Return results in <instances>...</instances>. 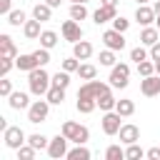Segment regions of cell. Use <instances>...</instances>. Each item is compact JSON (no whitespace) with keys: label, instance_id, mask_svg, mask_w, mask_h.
Instances as JSON below:
<instances>
[{"label":"cell","instance_id":"obj_28","mask_svg":"<svg viewBox=\"0 0 160 160\" xmlns=\"http://www.w3.org/2000/svg\"><path fill=\"white\" fill-rule=\"evenodd\" d=\"M70 18L78 20V22L85 20V18H88V8H85V2H72V5H70Z\"/></svg>","mask_w":160,"mask_h":160},{"label":"cell","instance_id":"obj_8","mask_svg":"<svg viewBox=\"0 0 160 160\" xmlns=\"http://www.w3.org/2000/svg\"><path fill=\"white\" fill-rule=\"evenodd\" d=\"M60 32H62V38L68 40V42H78V40H82V28H80V22L78 20H65L62 25H60Z\"/></svg>","mask_w":160,"mask_h":160},{"label":"cell","instance_id":"obj_16","mask_svg":"<svg viewBox=\"0 0 160 160\" xmlns=\"http://www.w3.org/2000/svg\"><path fill=\"white\" fill-rule=\"evenodd\" d=\"M72 55H75L78 60H88V58L92 55V42H88V40L72 42Z\"/></svg>","mask_w":160,"mask_h":160},{"label":"cell","instance_id":"obj_3","mask_svg":"<svg viewBox=\"0 0 160 160\" xmlns=\"http://www.w3.org/2000/svg\"><path fill=\"white\" fill-rule=\"evenodd\" d=\"M112 85L110 82H102V80H88L85 85H80L78 90V98H90V100H98L102 92H108Z\"/></svg>","mask_w":160,"mask_h":160},{"label":"cell","instance_id":"obj_44","mask_svg":"<svg viewBox=\"0 0 160 160\" xmlns=\"http://www.w3.org/2000/svg\"><path fill=\"white\" fill-rule=\"evenodd\" d=\"M10 10H12V0H0V12L8 18L10 15Z\"/></svg>","mask_w":160,"mask_h":160},{"label":"cell","instance_id":"obj_52","mask_svg":"<svg viewBox=\"0 0 160 160\" xmlns=\"http://www.w3.org/2000/svg\"><path fill=\"white\" fill-rule=\"evenodd\" d=\"M148 2H150V0H138V5H148Z\"/></svg>","mask_w":160,"mask_h":160},{"label":"cell","instance_id":"obj_4","mask_svg":"<svg viewBox=\"0 0 160 160\" xmlns=\"http://www.w3.org/2000/svg\"><path fill=\"white\" fill-rule=\"evenodd\" d=\"M108 80H110L112 88H120V90L128 88V82H130V65H128V62H115Z\"/></svg>","mask_w":160,"mask_h":160},{"label":"cell","instance_id":"obj_2","mask_svg":"<svg viewBox=\"0 0 160 160\" xmlns=\"http://www.w3.org/2000/svg\"><path fill=\"white\" fill-rule=\"evenodd\" d=\"M60 132H62L70 142H75V145H85V142L90 140V130H88L85 125H80V122H72V120H65Z\"/></svg>","mask_w":160,"mask_h":160},{"label":"cell","instance_id":"obj_21","mask_svg":"<svg viewBox=\"0 0 160 160\" xmlns=\"http://www.w3.org/2000/svg\"><path fill=\"white\" fill-rule=\"evenodd\" d=\"M48 102L50 105H62V100H65V88H60V85H50V90H48Z\"/></svg>","mask_w":160,"mask_h":160},{"label":"cell","instance_id":"obj_10","mask_svg":"<svg viewBox=\"0 0 160 160\" xmlns=\"http://www.w3.org/2000/svg\"><path fill=\"white\" fill-rule=\"evenodd\" d=\"M102 42H105V48H110V50H125V38H122V32L120 30H105L102 32Z\"/></svg>","mask_w":160,"mask_h":160},{"label":"cell","instance_id":"obj_22","mask_svg":"<svg viewBox=\"0 0 160 160\" xmlns=\"http://www.w3.org/2000/svg\"><path fill=\"white\" fill-rule=\"evenodd\" d=\"M50 15H52V8H50L48 2H38V5L32 8V18H38L40 22H48Z\"/></svg>","mask_w":160,"mask_h":160},{"label":"cell","instance_id":"obj_33","mask_svg":"<svg viewBox=\"0 0 160 160\" xmlns=\"http://www.w3.org/2000/svg\"><path fill=\"white\" fill-rule=\"evenodd\" d=\"M145 48H148V45H142V42H140L138 48H132V50H130V60H132L135 65H138V62H142V60H148V50H145Z\"/></svg>","mask_w":160,"mask_h":160},{"label":"cell","instance_id":"obj_29","mask_svg":"<svg viewBox=\"0 0 160 160\" xmlns=\"http://www.w3.org/2000/svg\"><path fill=\"white\" fill-rule=\"evenodd\" d=\"M68 160H90V150L85 145H78V148L68 150Z\"/></svg>","mask_w":160,"mask_h":160},{"label":"cell","instance_id":"obj_15","mask_svg":"<svg viewBox=\"0 0 160 160\" xmlns=\"http://www.w3.org/2000/svg\"><path fill=\"white\" fill-rule=\"evenodd\" d=\"M155 18H158V12H155V8H148V5H138V10H135V20L145 28V25H150V22H155Z\"/></svg>","mask_w":160,"mask_h":160},{"label":"cell","instance_id":"obj_40","mask_svg":"<svg viewBox=\"0 0 160 160\" xmlns=\"http://www.w3.org/2000/svg\"><path fill=\"white\" fill-rule=\"evenodd\" d=\"M12 68H15V58H5V55H2V58H0V75L5 78Z\"/></svg>","mask_w":160,"mask_h":160},{"label":"cell","instance_id":"obj_50","mask_svg":"<svg viewBox=\"0 0 160 160\" xmlns=\"http://www.w3.org/2000/svg\"><path fill=\"white\" fill-rule=\"evenodd\" d=\"M155 72L160 75V60H155Z\"/></svg>","mask_w":160,"mask_h":160},{"label":"cell","instance_id":"obj_49","mask_svg":"<svg viewBox=\"0 0 160 160\" xmlns=\"http://www.w3.org/2000/svg\"><path fill=\"white\" fill-rule=\"evenodd\" d=\"M152 8H155V12L160 15V0H155V5H152Z\"/></svg>","mask_w":160,"mask_h":160},{"label":"cell","instance_id":"obj_35","mask_svg":"<svg viewBox=\"0 0 160 160\" xmlns=\"http://www.w3.org/2000/svg\"><path fill=\"white\" fill-rule=\"evenodd\" d=\"M122 158H125V150L120 145H110L105 150V160H122Z\"/></svg>","mask_w":160,"mask_h":160},{"label":"cell","instance_id":"obj_1","mask_svg":"<svg viewBox=\"0 0 160 160\" xmlns=\"http://www.w3.org/2000/svg\"><path fill=\"white\" fill-rule=\"evenodd\" d=\"M28 85H30V92L32 95L42 98V95H48V90L52 85V78L45 72V68H35V70L28 72Z\"/></svg>","mask_w":160,"mask_h":160},{"label":"cell","instance_id":"obj_11","mask_svg":"<svg viewBox=\"0 0 160 160\" xmlns=\"http://www.w3.org/2000/svg\"><path fill=\"white\" fill-rule=\"evenodd\" d=\"M140 92H142L145 98H152V95H158V92H160V75L155 72V75H148V78H142V80H140Z\"/></svg>","mask_w":160,"mask_h":160},{"label":"cell","instance_id":"obj_18","mask_svg":"<svg viewBox=\"0 0 160 160\" xmlns=\"http://www.w3.org/2000/svg\"><path fill=\"white\" fill-rule=\"evenodd\" d=\"M0 50H2V55L5 58H18L20 52H18V48H15V42H12V38L8 35V32H2L0 35Z\"/></svg>","mask_w":160,"mask_h":160},{"label":"cell","instance_id":"obj_36","mask_svg":"<svg viewBox=\"0 0 160 160\" xmlns=\"http://www.w3.org/2000/svg\"><path fill=\"white\" fill-rule=\"evenodd\" d=\"M32 55H35V60H38V65H40V68H45V65L50 62V50H48V48H38Z\"/></svg>","mask_w":160,"mask_h":160},{"label":"cell","instance_id":"obj_53","mask_svg":"<svg viewBox=\"0 0 160 160\" xmlns=\"http://www.w3.org/2000/svg\"><path fill=\"white\" fill-rule=\"evenodd\" d=\"M70 2H88V0H70Z\"/></svg>","mask_w":160,"mask_h":160},{"label":"cell","instance_id":"obj_43","mask_svg":"<svg viewBox=\"0 0 160 160\" xmlns=\"http://www.w3.org/2000/svg\"><path fill=\"white\" fill-rule=\"evenodd\" d=\"M10 92H12V82H10L8 75H5V78L0 80V95H2V98H10Z\"/></svg>","mask_w":160,"mask_h":160},{"label":"cell","instance_id":"obj_23","mask_svg":"<svg viewBox=\"0 0 160 160\" xmlns=\"http://www.w3.org/2000/svg\"><path fill=\"white\" fill-rule=\"evenodd\" d=\"M38 40H40V48H48V50H50V48L58 45V32H55V30H42Z\"/></svg>","mask_w":160,"mask_h":160},{"label":"cell","instance_id":"obj_5","mask_svg":"<svg viewBox=\"0 0 160 160\" xmlns=\"http://www.w3.org/2000/svg\"><path fill=\"white\" fill-rule=\"evenodd\" d=\"M2 140H5V145H8L10 150H18V148H22V145L28 142V135L22 132V128L8 125V128L2 130Z\"/></svg>","mask_w":160,"mask_h":160},{"label":"cell","instance_id":"obj_20","mask_svg":"<svg viewBox=\"0 0 160 160\" xmlns=\"http://www.w3.org/2000/svg\"><path fill=\"white\" fill-rule=\"evenodd\" d=\"M22 32H25V38H28V40H38V38H40V32H42V30H40V20H38V18L28 20V22L22 25Z\"/></svg>","mask_w":160,"mask_h":160},{"label":"cell","instance_id":"obj_45","mask_svg":"<svg viewBox=\"0 0 160 160\" xmlns=\"http://www.w3.org/2000/svg\"><path fill=\"white\" fill-rule=\"evenodd\" d=\"M145 158H150V160H160V148L155 145V148H150V150H145Z\"/></svg>","mask_w":160,"mask_h":160},{"label":"cell","instance_id":"obj_30","mask_svg":"<svg viewBox=\"0 0 160 160\" xmlns=\"http://www.w3.org/2000/svg\"><path fill=\"white\" fill-rule=\"evenodd\" d=\"M95 108H98V100H90V98H78V112L88 115V112H92Z\"/></svg>","mask_w":160,"mask_h":160},{"label":"cell","instance_id":"obj_34","mask_svg":"<svg viewBox=\"0 0 160 160\" xmlns=\"http://www.w3.org/2000/svg\"><path fill=\"white\" fill-rule=\"evenodd\" d=\"M138 72H140L142 78H148V75H155V60L150 58V60H142V62H138Z\"/></svg>","mask_w":160,"mask_h":160},{"label":"cell","instance_id":"obj_14","mask_svg":"<svg viewBox=\"0 0 160 160\" xmlns=\"http://www.w3.org/2000/svg\"><path fill=\"white\" fill-rule=\"evenodd\" d=\"M120 142H125V145H130V142H138L140 140V128L138 125H132V122H128V125H122L120 128Z\"/></svg>","mask_w":160,"mask_h":160},{"label":"cell","instance_id":"obj_48","mask_svg":"<svg viewBox=\"0 0 160 160\" xmlns=\"http://www.w3.org/2000/svg\"><path fill=\"white\" fill-rule=\"evenodd\" d=\"M100 5H118V0H100Z\"/></svg>","mask_w":160,"mask_h":160},{"label":"cell","instance_id":"obj_47","mask_svg":"<svg viewBox=\"0 0 160 160\" xmlns=\"http://www.w3.org/2000/svg\"><path fill=\"white\" fill-rule=\"evenodd\" d=\"M45 2H48L50 8H60V2H62V0H45Z\"/></svg>","mask_w":160,"mask_h":160},{"label":"cell","instance_id":"obj_26","mask_svg":"<svg viewBox=\"0 0 160 160\" xmlns=\"http://www.w3.org/2000/svg\"><path fill=\"white\" fill-rule=\"evenodd\" d=\"M78 75H80V80H95V75H98V68H95V65H90V62H80V68H78Z\"/></svg>","mask_w":160,"mask_h":160},{"label":"cell","instance_id":"obj_32","mask_svg":"<svg viewBox=\"0 0 160 160\" xmlns=\"http://www.w3.org/2000/svg\"><path fill=\"white\" fill-rule=\"evenodd\" d=\"M8 22H10L12 28H20V25H25V22H28V18H25V12H22V10H10Z\"/></svg>","mask_w":160,"mask_h":160},{"label":"cell","instance_id":"obj_42","mask_svg":"<svg viewBox=\"0 0 160 160\" xmlns=\"http://www.w3.org/2000/svg\"><path fill=\"white\" fill-rule=\"evenodd\" d=\"M112 28H115V30H120V32H125V30L130 28V20H125L122 15H118V18L112 20Z\"/></svg>","mask_w":160,"mask_h":160},{"label":"cell","instance_id":"obj_19","mask_svg":"<svg viewBox=\"0 0 160 160\" xmlns=\"http://www.w3.org/2000/svg\"><path fill=\"white\" fill-rule=\"evenodd\" d=\"M158 38H160V30H158V28H152V25H145V28H142V32H140V42H142V45H148V48H150V45H155V42H158Z\"/></svg>","mask_w":160,"mask_h":160},{"label":"cell","instance_id":"obj_38","mask_svg":"<svg viewBox=\"0 0 160 160\" xmlns=\"http://www.w3.org/2000/svg\"><path fill=\"white\" fill-rule=\"evenodd\" d=\"M35 152H38V150H35V148L28 142V145L18 148V160H32V158H35Z\"/></svg>","mask_w":160,"mask_h":160},{"label":"cell","instance_id":"obj_25","mask_svg":"<svg viewBox=\"0 0 160 160\" xmlns=\"http://www.w3.org/2000/svg\"><path fill=\"white\" fill-rule=\"evenodd\" d=\"M115 110H118L122 118H130V115L135 112V102H132V100H128V98H122V100H118V102H115Z\"/></svg>","mask_w":160,"mask_h":160},{"label":"cell","instance_id":"obj_6","mask_svg":"<svg viewBox=\"0 0 160 160\" xmlns=\"http://www.w3.org/2000/svg\"><path fill=\"white\" fill-rule=\"evenodd\" d=\"M48 112H50L48 98H45V100H35V102H30V108H28V122H32V125L45 122V120H48Z\"/></svg>","mask_w":160,"mask_h":160},{"label":"cell","instance_id":"obj_51","mask_svg":"<svg viewBox=\"0 0 160 160\" xmlns=\"http://www.w3.org/2000/svg\"><path fill=\"white\" fill-rule=\"evenodd\" d=\"M155 28H158V30H160V15H158V18H155Z\"/></svg>","mask_w":160,"mask_h":160},{"label":"cell","instance_id":"obj_27","mask_svg":"<svg viewBox=\"0 0 160 160\" xmlns=\"http://www.w3.org/2000/svg\"><path fill=\"white\" fill-rule=\"evenodd\" d=\"M28 142L35 148V150H48V138L42 135V132H32V135H28Z\"/></svg>","mask_w":160,"mask_h":160},{"label":"cell","instance_id":"obj_31","mask_svg":"<svg viewBox=\"0 0 160 160\" xmlns=\"http://www.w3.org/2000/svg\"><path fill=\"white\" fill-rule=\"evenodd\" d=\"M125 158H128V160H140V158H145V150H142L138 142H130V145L125 148Z\"/></svg>","mask_w":160,"mask_h":160},{"label":"cell","instance_id":"obj_41","mask_svg":"<svg viewBox=\"0 0 160 160\" xmlns=\"http://www.w3.org/2000/svg\"><path fill=\"white\" fill-rule=\"evenodd\" d=\"M78 68H80V60H78L75 55L62 60V70H68V72H78Z\"/></svg>","mask_w":160,"mask_h":160},{"label":"cell","instance_id":"obj_46","mask_svg":"<svg viewBox=\"0 0 160 160\" xmlns=\"http://www.w3.org/2000/svg\"><path fill=\"white\" fill-rule=\"evenodd\" d=\"M150 58H152V60H160V40H158L155 45H150Z\"/></svg>","mask_w":160,"mask_h":160},{"label":"cell","instance_id":"obj_24","mask_svg":"<svg viewBox=\"0 0 160 160\" xmlns=\"http://www.w3.org/2000/svg\"><path fill=\"white\" fill-rule=\"evenodd\" d=\"M115 102H118V100L112 98V92H110V90H108V92H102V95L98 98V108H100L102 112H108V110H115Z\"/></svg>","mask_w":160,"mask_h":160},{"label":"cell","instance_id":"obj_13","mask_svg":"<svg viewBox=\"0 0 160 160\" xmlns=\"http://www.w3.org/2000/svg\"><path fill=\"white\" fill-rule=\"evenodd\" d=\"M8 102H10V108L12 110H28L30 108V95L28 92H22V90H12L10 92V98H8Z\"/></svg>","mask_w":160,"mask_h":160},{"label":"cell","instance_id":"obj_7","mask_svg":"<svg viewBox=\"0 0 160 160\" xmlns=\"http://www.w3.org/2000/svg\"><path fill=\"white\" fill-rule=\"evenodd\" d=\"M68 138L62 135V132H58L50 142H48V155L52 158V160H60V158H68Z\"/></svg>","mask_w":160,"mask_h":160},{"label":"cell","instance_id":"obj_39","mask_svg":"<svg viewBox=\"0 0 160 160\" xmlns=\"http://www.w3.org/2000/svg\"><path fill=\"white\" fill-rule=\"evenodd\" d=\"M100 65H105V68H112L115 65V50H102L100 52Z\"/></svg>","mask_w":160,"mask_h":160},{"label":"cell","instance_id":"obj_12","mask_svg":"<svg viewBox=\"0 0 160 160\" xmlns=\"http://www.w3.org/2000/svg\"><path fill=\"white\" fill-rule=\"evenodd\" d=\"M115 18H118V10H115V5H100V8L92 12V22H95V25L110 22V20H115Z\"/></svg>","mask_w":160,"mask_h":160},{"label":"cell","instance_id":"obj_17","mask_svg":"<svg viewBox=\"0 0 160 160\" xmlns=\"http://www.w3.org/2000/svg\"><path fill=\"white\" fill-rule=\"evenodd\" d=\"M15 68L22 70V72H30V70H35V68H40V65H38L35 55L30 52V55H18V58H15Z\"/></svg>","mask_w":160,"mask_h":160},{"label":"cell","instance_id":"obj_9","mask_svg":"<svg viewBox=\"0 0 160 160\" xmlns=\"http://www.w3.org/2000/svg\"><path fill=\"white\" fill-rule=\"evenodd\" d=\"M120 118H122V115H120L118 110H108V112L102 115V132H105V135H118L120 128H122V125H120Z\"/></svg>","mask_w":160,"mask_h":160},{"label":"cell","instance_id":"obj_37","mask_svg":"<svg viewBox=\"0 0 160 160\" xmlns=\"http://www.w3.org/2000/svg\"><path fill=\"white\" fill-rule=\"evenodd\" d=\"M52 85H60V88H65V90H68V85H70V72H68V70L55 72V75H52Z\"/></svg>","mask_w":160,"mask_h":160}]
</instances>
